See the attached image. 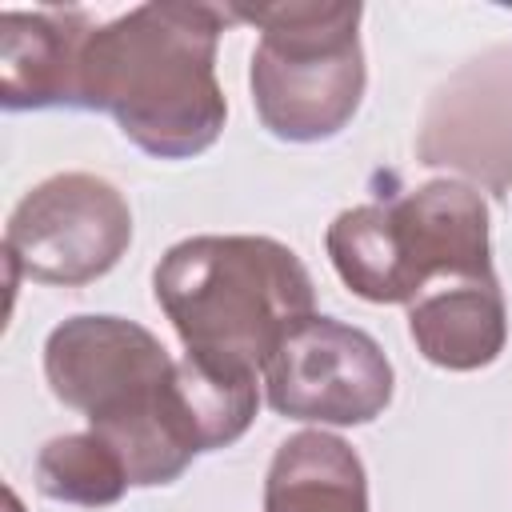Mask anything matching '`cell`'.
Segmentation results:
<instances>
[{
  "label": "cell",
  "instance_id": "obj_9",
  "mask_svg": "<svg viewBox=\"0 0 512 512\" xmlns=\"http://www.w3.org/2000/svg\"><path fill=\"white\" fill-rule=\"evenodd\" d=\"M408 332L424 360L472 372L492 364L508 340V312L496 276L488 280H452L436 292H424L408 308Z\"/></svg>",
  "mask_w": 512,
  "mask_h": 512
},
{
  "label": "cell",
  "instance_id": "obj_8",
  "mask_svg": "<svg viewBox=\"0 0 512 512\" xmlns=\"http://www.w3.org/2000/svg\"><path fill=\"white\" fill-rule=\"evenodd\" d=\"M92 24L76 8H40L0 16V104L56 108L80 104V56Z\"/></svg>",
  "mask_w": 512,
  "mask_h": 512
},
{
  "label": "cell",
  "instance_id": "obj_3",
  "mask_svg": "<svg viewBox=\"0 0 512 512\" xmlns=\"http://www.w3.org/2000/svg\"><path fill=\"white\" fill-rule=\"evenodd\" d=\"M44 376L60 404L88 416L136 488L172 484L196 456L176 408V360L124 316H72L44 344Z\"/></svg>",
  "mask_w": 512,
  "mask_h": 512
},
{
  "label": "cell",
  "instance_id": "obj_2",
  "mask_svg": "<svg viewBox=\"0 0 512 512\" xmlns=\"http://www.w3.org/2000/svg\"><path fill=\"white\" fill-rule=\"evenodd\" d=\"M152 288L188 356L236 372H264L280 340L316 316L308 268L272 236L180 240Z\"/></svg>",
  "mask_w": 512,
  "mask_h": 512
},
{
  "label": "cell",
  "instance_id": "obj_4",
  "mask_svg": "<svg viewBox=\"0 0 512 512\" xmlns=\"http://www.w3.org/2000/svg\"><path fill=\"white\" fill-rule=\"evenodd\" d=\"M340 280L372 304H416L432 280H488V204L460 180H428L388 204H360L328 224Z\"/></svg>",
  "mask_w": 512,
  "mask_h": 512
},
{
  "label": "cell",
  "instance_id": "obj_10",
  "mask_svg": "<svg viewBox=\"0 0 512 512\" xmlns=\"http://www.w3.org/2000/svg\"><path fill=\"white\" fill-rule=\"evenodd\" d=\"M264 512H368L364 464L332 432L288 436L264 480Z\"/></svg>",
  "mask_w": 512,
  "mask_h": 512
},
{
  "label": "cell",
  "instance_id": "obj_5",
  "mask_svg": "<svg viewBox=\"0 0 512 512\" xmlns=\"http://www.w3.org/2000/svg\"><path fill=\"white\" fill-rule=\"evenodd\" d=\"M232 16L260 28L248 84L272 136L328 140L356 116L364 96L360 4L288 0L232 8Z\"/></svg>",
  "mask_w": 512,
  "mask_h": 512
},
{
  "label": "cell",
  "instance_id": "obj_12",
  "mask_svg": "<svg viewBox=\"0 0 512 512\" xmlns=\"http://www.w3.org/2000/svg\"><path fill=\"white\" fill-rule=\"evenodd\" d=\"M128 484L132 480L124 460L92 428L56 436L36 456V488L64 504L104 508V504H116L128 492Z\"/></svg>",
  "mask_w": 512,
  "mask_h": 512
},
{
  "label": "cell",
  "instance_id": "obj_7",
  "mask_svg": "<svg viewBox=\"0 0 512 512\" xmlns=\"http://www.w3.org/2000/svg\"><path fill=\"white\" fill-rule=\"evenodd\" d=\"M264 388L280 416L368 424L392 400V364L368 332L332 316H308L268 356Z\"/></svg>",
  "mask_w": 512,
  "mask_h": 512
},
{
  "label": "cell",
  "instance_id": "obj_6",
  "mask_svg": "<svg viewBox=\"0 0 512 512\" xmlns=\"http://www.w3.org/2000/svg\"><path fill=\"white\" fill-rule=\"evenodd\" d=\"M128 240L132 212L120 188L92 172H60L12 208L4 256L32 280L80 288L112 272Z\"/></svg>",
  "mask_w": 512,
  "mask_h": 512
},
{
  "label": "cell",
  "instance_id": "obj_11",
  "mask_svg": "<svg viewBox=\"0 0 512 512\" xmlns=\"http://www.w3.org/2000/svg\"><path fill=\"white\" fill-rule=\"evenodd\" d=\"M176 392H180V404H184V416L192 424L200 452L240 440L260 404L256 372L216 368L188 352H184V360H176Z\"/></svg>",
  "mask_w": 512,
  "mask_h": 512
},
{
  "label": "cell",
  "instance_id": "obj_1",
  "mask_svg": "<svg viewBox=\"0 0 512 512\" xmlns=\"http://www.w3.org/2000/svg\"><path fill=\"white\" fill-rule=\"evenodd\" d=\"M236 20L220 4L152 0L92 28L80 56V108L108 112L120 132L160 160L216 144L228 104L216 84V44Z\"/></svg>",
  "mask_w": 512,
  "mask_h": 512
}]
</instances>
